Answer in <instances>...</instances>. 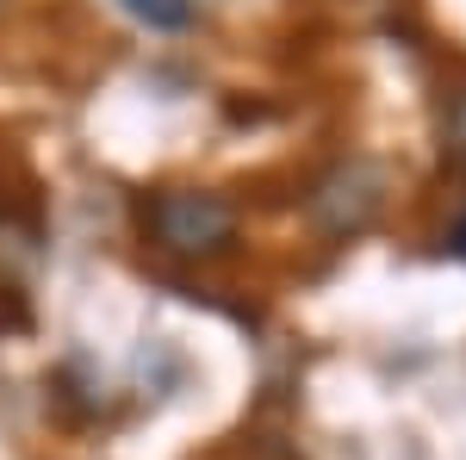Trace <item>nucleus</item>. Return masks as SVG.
Masks as SVG:
<instances>
[{"instance_id": "6", "label": "nucleus", "mask_w": 466, "mask_h": 460, "mask_svg": "<svg viewBox=\"0 0 466 460\" xmlns=\"http://www.w3.org/2000/svg\"><path fill=\"white\" fill-rule=\"evenodd\" d=\"M454 249H461V255H466V224H461V230H454Z\"/></svg>"}, {"instance_id": "1", "label": "nucleus", "mask_w": 466, "mask_h": 460, "mask_svg": "<svg viewBox=\"0 0 466 460\" xmlns=\"http://www.w3.org/2000/svg\"><path fill=\"white\" fill-rule=\"evenodd\" d=\"M149 237L168 255H224L237 243V206L206 187H168L144 206Z\"/></svg>"}, {"instance_id": "2", "label": "nucleus", "mask_w": 466, "mask_h": 460, "mask_svg": "<svg viewBox=\"0 0 466 460\" xmlns=\"http://www.w3.org/2000/svg\"><path fill=\"white\" fill-rule=\"evenodd\" d=\"M380 199H386V175L373 162H336L329 175L311 187V224L323 237H355L380 218Z\"/></svg>"}, {"instance_id": "5", "label": "nucleus", "mask_w": 466, "mask_h": 460, "mask_svg": "<svg viewBox=\"0 0 466 460\" xmlns=\"http://www.w3.org/2000/svg\"><path fill=\"white\" fill-rule=\"evenodd\" d=\"M448 149L466 162V94H454V100H448Z\"/></svg>"}, {"instance_id": "3", "label": "nucleus", "mask_w": 466, "mask_h": 460, "mask_svg": "<svg viewBox=\"0 0 466 460\" xmlns=\"http://www.w3.org/2000/svg\"><path fill=\"white\" fill-rule=\"evenodd\" d=\"M37 261H44V249H37V230L25 218H0V286L13 292V286H25L37 274Z\"/></svg>"}, {"instance_id": "7", "label": "nucleus", "mask_w": 466, "mask_h": 460, "mask_svg": "<svg viewBox=\"0 0 466 460\" xmlns=\"http://www.w3.org/2000/svg\"><path fill=\"white\" fill-rule=\"evenodd\" d=\"M261 460H280V455H261Z\"/></svg>"}, {"instance_id": "4", "label": "nucleus", "mask_w": 466, "mask_h": 460, "mask_svg": "<svg viewBox=\"0 0 466 460\" xmlns=\"http://www.w3.org/2000/svg\"><path fill=\"white\" fill-rule=\"evenodd\" d=\"M118 6L149 32H187L193 26V0H118Z\"/></svg>"}]
</instances>
